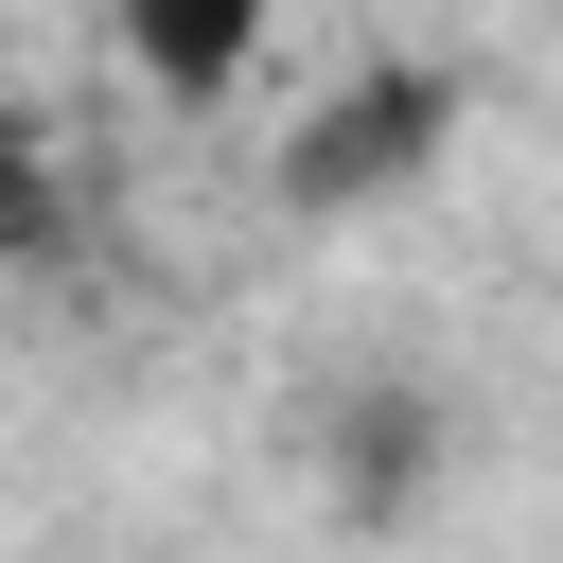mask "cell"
<instances>
[{
	"label": "cell",
	"instance_id": "3",
	"mask_svg": "<svg viewBox=\"0 0 563 563\" xmlns=\"http://www.w3.org/2000/svg\"><path fill=\"white\" fill-rule=\"evenodd\" d=\"M422 475H440V405H405V387L334 405V493H352V510H405Z\"/></svg>",
	"mask_w": 563,
	"mask_h": 563
},
{
	"label": "cell",
	"instance_id": "1",
	"mask_svg": "<svg viewBox=\"0 0 563 563\" xmlns=\"http://www.w3.org/2000/svg\"><path fill=\"white\" fill-rule=\"evenodd\" d=\"M457 70L440 53H387V70H352L299 141H282V211H369V194H405V176H440V141H457Z\"/></svg>",
	"mask_w": 563,
	"mask_h": 563
},
{
	"label": "cell",
	"instance_id": "4",
	"mask_svg": "<svg viewBox=\"0 0 563 563\" xmlns=\"http://www.w3.org/2000/svg\"><path fill=\"white\" fill-rule=\"evenodd\" d=\"M70 246V194L35 158V106H18V53H0V264H53Z\"/></svg>",
	"mask_w": 563,
	"mask_h": 563
},
{
	"label": "cell",
	"instance_id": "2",
	"mask_svg": "<svg viewBox=\"0 0 563 563\" xmlns=\"http://www.w3.org/2000/svg\"><path fill=\"white\" fill-rule=\"evenodd\" d=\"M106 35H123V70H141L158 106H229V88L264 70L282 0H106Z\"/></svg>",
	"mask_w": 563,
	"mask_h": 563
}]
</instances>
